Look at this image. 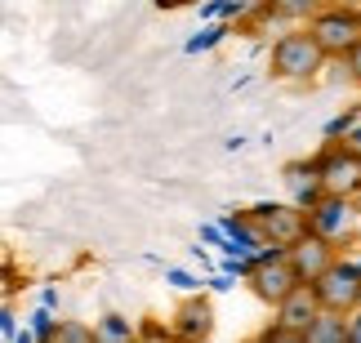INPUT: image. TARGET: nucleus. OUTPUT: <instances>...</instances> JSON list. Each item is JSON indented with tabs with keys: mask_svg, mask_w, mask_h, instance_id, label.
I'll list each match as a JSON object with an SVG mask.
<instances>
[{
	"mask_svg": "<svg viewBox=\"0 0 361 343\" xmlns=\"http://www.w3.org/2000/svg\"><path fill=\"white\" fill-rule=\"evenodd\" d=\"M245 281H250V290H255L268 308H276L299 285V277H295V268H290V258H286L281 245H259V250L250 254Z\"/></svg>",
	"mask_w": 361,
	"mask_h": 343,
	"instance_id": "nucleus-1",
	"label": "nucleus"
},
{
	"mask_svg": "<svg viewBox=\"0 0 361 343\" xmlns=\"http://www.w3.org/2000/svg\"><path fill=\"white\" fill-rule=\"evenodd\" d=\"M326 67V54L317 49V40L308 36V27H295V32L276 36L272 45V76L281 80H312Z\"/></svg>",
	"mask_w": 361,
	"mask_h": 343,
	"instance_id": "nucleus-2",
	"label": "nucleus"
},
{
	"mask_svg": "<svg viewBox=\"0 0 361 343\" xmlns=\"http://www.w3.org/2000/svg\"><path fill=\"white\" fill-rule=\"evenodd\" d=\"M312 174L322 183L326 197H357L361 192V156L353 152L348 143H326L322 152L312 156Z\"/></svg>",
	"mask_w": 361,
	"mask_h": 343,
	"instance_id": "nucleus-3",
	"label": "nucleus"
},
{
	"mask_svg": "<svg viewBox=\"0 0 361 343\" xmlns=\"http://www.w3.org/2000/svg\"><path fill=\"white\" fill-rule=\"evenodd\" d=\"M308 290H312V299H317L322 312L348 317V312L361 304V272L348 263V258H335L317 281H308Z\"/></svg>",
	"mask_w": 361,
	"mask_h": 343,
	"instance_id": "nucleus-4",
	"label": "nucleus"
},
{
	"mask_svg": "<svg viewBox=\"0 0 361 343\" xmlns=\"http://www.w3.org/2000/svg\"><path fill=\"white\" fill-rule=\"evenodd\" d=\"M308 36L317 40V49L326 54V58H348V49L361 40V13H348V9H335L326 5L322 13H312L308 18Z\"/></svg>",
	"mask_w": 361,
	"mask_h": 343,
	"instance_id": "nucleus-5",
	"label": "nucleus"
},
{
	"mask_svg": "<svg viewBox=\"0 0 361 343\" xmlns=\"http://www.w3.org/2000/svg\"><path fill=\"white\" fill-rule=\"evenodd\" d=\"M245 218L255 223V232H259L263 245H281V250H290V245H295L303 232H308V218H303V210H295V205H281V201H259Z\"/></svg>",
	"mask_w": 361,
	"mask_h": 343,
	"instance_id": "nucleus-6",
	"label": "nucleus"
},
{
	"mask_svg": "<svg viewBox=\"0 0 361 343\" xmlns=\"http://www.w3.org/2000/svg\"><path fill=\"white\" fill-rule=\"evenodd\" d=\"M303 218H308L312 237L339 245L343 237H353V227H357V205L348 197H322L312 210H303Z\"/></svg>",
	"mask_w": 361,
	"mask_h": 343,
	"instance_id": "nucleus-7",
	"label": "nucleus"
},
{
	"mask_svg": "<svg viewBox=\"0 0 361 343\" xmlns=\"http://www.w3.org/2000/svg\"><path fill=\"white\" fill-rule=\"evenodd\" d=\"M286 258H290V268H295V277H299V285H308V281H317L322 272L335 263V245L330 241H322V237H312V232H303V237L286 250Z\"/></svg>",
	"mask_w": 361,
	"mask_h": 343,
	"instance_id": "nucleus-8",
	"label": "nucleus"
},
{
	"mask_svg": "<svg viewBox=\"0 0 361 343\" xmlns=\"http://www.w3.org/2000/svg\"><path fill=\"white\" fill-rule=\"evenodd\" d=\"M210 330H214V308H210V299L188 294L183 304H178L174 321H170V335H174L178 343H201V339H210Z\"/></svg>",
	"mask_w": 361,
	"mask_h": 343,
	"instance_id": "nucleus-9",
	"label": "nucleus"
},
{
	"mask_svg": "<svg viewBox=\"0 0 361 343\" xmlns=\"http://www.w3.org/2000/svg\"><path fill=\"white\" fill-rule=\"evenodd\" d=\"M317 299H312V290L308 285H295V290H290L281 304H276V321L272 325H281V330H295V335H303L308 330V321L317 317Z\"/></svg>",
	"mask_w": 361,
	"mask_h": 343,
	"instance_id": "nucleus-10",
	"label": "nucleus"
},
{
	"mask_svg": "<svg viewBox=\"0 0 361 343\" xmlns=\"http://www.w3.org/2000/svg\"><path fill=\"white\" fill-rule=\"evenodd\" d=\"M281 174H286V192H290V205H295V210H312V205L326 197L322 183H317V174H312V161H290Z\"/></svg>",
	"mask_w": 361,
	"mask_h": 343,
	"instance_id": "nucleus-11",
	"label": "nucleus"
},
{
	"mask_svg": "<svg viewBox=\"0 0 361 343\" xmlns=\"http://www.w3.org/2000/svg\"><path fill=\"white\" fill-rule=\"evenodd\" d=\"M214 227L224 232V241L232 245V254H245V258H250V254H255L259 245H263V241H259V232H255V223H250L245 214H224Z\"/></svg>",
	"mask_w": 361,
	"mask_h": 343,
	"instance_id": "nucleus-12",
	"label": "nucleus"
},
{
	"mask_svg": "<svg viewBox=\"0 0 361 343\" xmlns=\"http://www.w3.org/2000/svg\"><path fill=\"white\" fill-rule=\"evenodd\" d=\"M303 343H348V325L335 312H317L308 330H303Z\"/></svg>",
	"mask_w": 361,
	"mask_h": 343,
	"instance_id": "nucleus-13",
	"label": "nucleus"
},
{
	"mask_svg": "<svg viewBox=\"0 0 361 343\" xmlns=\"http://www.w3.org/2000/svg\"><path fill=\"white\" fill-rule=\"evenodd\" d=\"M94 343H138V325L121 312H107L103 321H94Z\"/></svg>",
	"mask_w": 361,
	"mask_h": 343,
	"instance_id": "nucleus-14",
	"label": "nucleus"
},
{
	"mask_svg": "<svg viewBox=\"0 0 361 343\" xmlns=\"http://www.w3.org/2000/svg\"><path fill=\"white\" fill-rule=\"evenodd\" d=\"M263 9L276 13V18H290V23H308L312 13L326 9V0H263Z\"/></svg>",
	"mask_w": 361,
	"mask_h": 343,
	"instance_id": "nucleus-15",
	"label": "nucleus"
},
{
	"mask_svg": "<svg viewBox=\"0 0 361 343\" xmlns=\"http://www.w3.org/2000/svg\"><path fill=\"white\" fill-rule=\"evenodd\" d=\"M228 36V27L224 23H205L197 36H188V45H183V54H205V49H214L219 40Z\"/></svg>",
	"mask_w": 361,
	"mask_h": 343,
	"instance_id": "nucleus-16",
	"label": "nucleus"
},
{
	"mask_svg": "<svg viewBox=\"0 0 361 343\" xmlns=\"http://www.w3.org/2000/svg\"><path fill=\"white\" fill-rule=\"evenodd\" d=\"M49 343H94V325H85V321H59Z\"/></svg>",
	"mask_w": 361,
	"mask_h": 343,
	"instance_id": "nucleus-17",
	"label": "nucleus"
},
{
	"mask_svg": "<svg viewBox=\"0 0 361 343\" xmlns=\"http://www.w3.org/2000/svg\"><path fill=\"white\" fill-rule=\"evenodd\" d=\"M54 325H59V321H54V312H49V308H36L32 317H27V330H32L36 343H49V339H54Z\"/></svg>",
	"mask_w": 361,
	"mask_h": 343,
	"instance_id": "nucleus-18",
	"label": "nucleus"
},
{
	"mask_svg": "<svg viewBox=\"0 0 361 343\" xmlns=\"http://www.w3.org/2000/svg\"><path fill=\"white\" fill-rule=\"evenodd\" d=\"M353 125H357V112H339V116H330V120H326V130H322V134H326V143H335V139H343V134H348Z\"/></svg>",
	"mask_w": 361,
	"mask_h": 343,
	"instance_id": "nucleus-19",
	"label": "nucleus"
},
{
	"mask_svg": "<svg viewBox=\"0 0 361 343\" xmlns=\"http://www.w3.org/2000/svg\"><path fill=\"white\" fill-rule=\"evenodd\" d=\"M165 281H170L174 290H183V294L201 290V277H192V272H183V268H165Z\"/></svg>",
	"mask_w": 361,
	"mask_h": 343,
	"instance_id": "nucleus-20",
	"label": "nucleus"
},
{
	"mask_svg": "<svg viewBox=\"0 0 361 343\" xmlns=\"http://www.w3.org/2000/svg\"><path fill=\"white\" fill-rule=\"evenodd\" d=\"M219 272H224V277H232V281H245V272H250V258L245 254H224V263H219Z\"/></svg>",
	"mask_w": 361,
	"mask_h": 343,
	"instance_id": "nucleus-21",
	"label": "nucleus"
},
{
	"mask_svg": "<svg viewBox=\"0 0 361 343\" xmlns=\"http://www.w3.org/2000/svg\"><path fill=\"white\" fill-rule=\"evenodd\" d=\"M138 343H178L174 335H170V325H138Z\"/></svg>",
	"mask_w": 361,
	"mask_h": 343,
	"instance_id": "nucleus-22",
	"label": "nucleus"
},
{
	"mask_svg": "<svg viewBox=\"0 0 361 343\" xmlns=\"http://www.w3.org/2000/svg\"><path fill=\"white\" fill-rule=\"evenodd\" d=\"M259 343H303V335H295V330H281V325H268V330L259 335Z\"/></svg>",
	"mask_w": 361,
	"mask_h": 343,
	"instance_id": "nucleus-23",
	"label": "nucleus"
},
{
	"mask_svg": "<svg viewBox=\"0 0 361 343\" xmlns=\"http://www.w3.org/2000/svg\"><path fill=\"white\" fill-rule=\"evenodd\" d=\"M13 330H18V317L9 304H0V339H13Z\"/></svg>",
	"mask_w": 361,
	"mask_h": 343,
	"instance_id": "nucleus-24",
	"label": "nucleus"
},
{
	"mask_svg": "<svg viewBox=\"0 0 361 343\" xmlns=\"http://www.w3.org/2000/svg\"><path fill=\"white\" fill-rule=\"evenodd\" d=\"M343 325H348V343H361V304L343 317Z\"/></svg>",
	"mask_w": 361,
	"mask_h": 343,
	"instance_id": "nucleus-25",
	"label": "nucleus"
},
{
	"mask_svg": "<svg viewBox=\"0 0 361 343\" xmlns=\"http://www.w3.org/2000/svg\"><path fill=\"white\" fill-rule=\"evenodd\" d=\"M343 63H348V72H353V80H357V85H361V40H357V45L348 49V58H343Z\"/></svg>",
	"mask_w": 361,
	"mask_h": 343,
	"instance_id": "nucleus-26",
	"label": "nucleus"
},
{
	"mask_svg": "<svg viewBox=\"0 0 361 343\" xmlns=\"http://www.w3.org/2000/svg\"><path fill=\"white\" fill-rule=\"evenodd\" d=\"M343 143H348V147H353V152L361 156V120H357V125H353L348 134H343Z\"/></svg>",
	"mask_w": 361,
	"mask_h": 343,
	"instance_id": "nucleus-27",
	"label": "nucleus"
},
{
	"mask_svg": "<svg viewBox=\"0 0 361 343\" xmlns=\"http://www.w3.org/2000/svg\"><path fill=\"white\" fill-rule=\"evenodd\" d=\"M210 290H214V294H224V290H232V277H224V272H214V277H210Z\"/></svg>",
	"mask_w": 361,
	"mask_h": 343,
	"instance_id": "nucleus-28",
	"label": "nucleus"
},
{
	"mask_svg": "<svg viewBox=\"0 0 361 343\" xmlns=\"http://www.w3.org/2000/svg\"><path fill=\"white\" fill-rule=\"evenodd\" d=\"M54 304H59V290H54V285H45V290H40V308L54 312Z\"/></svg>",
	"mask_w": 361,
	"mask_h": 343,
	"instance_id": "nucleus-29",
	"label": "nucleus"
},
{
	"mask_svg": "<svg viewBox=\"0 0 361 343\" xmlns=\"http://www.w3.org/2000/svg\"><path fill=\"white\" fill-rule=\"evenodd\" d=\"M326 5H335V9H348V13H361V0H326Z\"/></svg>",
	"mask_w": 361,
	"mask_h": 343,
	"instance_id": "nucleus-30",
	"label": "nucleus"
},
{
	"mask_svg": "<svg viewBox=\"0 0 361 343\" xmlns=\"http://www.w3.org/2000/svg\"><path fill=\"white\" fill-rule=\"evenodd\" d=\"M9 343H36V339H32V330H13V339H9Z\"/></svg>",
	"mask_w": 361,
	"mask_h": 343,
	"instance_id": "nucleus-31",
	"label": "nucleus"
},
{
	"mask_svg": "<svg viewBox=\"0 0 361 343\" xmlns=\"http://www.w3.org/2000/svg\"><path fill=\"white\" fill-rule=\"evenodd\" d=\"M152 5H157V9H174V0H152Z\"/></svg>",
	"mask_w": 361,
	"mask_h": 343,
	"instance_id": "nucleus-32",
	"label": "nucleus"
},
{
	"mask_svg": "<svg viewBox=\"0 0 361 343\" xmlns=\"http://www.w3.org/2000/svg\"><path fill=\"white\" fill-rule=\"evenodd\" d=\"M183 5H201V0H174V9H183Z\"/></svg>",
	"mask_w": 361,
	"mask_h": 343,
	"instance_id": "nucleus-33",
	"label": "nucleus"
},
{
	"mask_svg": "<svg viewBox=\"0 0 361 343\" xmlns=\"http://www.w3.org/2000/svg\"><path fill=\"white\" fill-rule=\"evenodd\" d=\"M0 304H5V294H0Z\"/></svg>",
	"mask_w": 361,
	"mask_h": 343,
	"instance_id": "nucleus-34",
	"label": "nucleus"
},
{
	"mask_svg": "<svg viewBox=\"0 0 361 343\" xmlns=\"http://www.w3.org/2000/svg\"><path fill=\"white\" fill-rule=\"evenodd\" d=\"M250 343H259V339H250Z\"/></svg>",
	"mask_w": 361,
	"mask_h": 343,
	"instance_id": "nucleus-35",
	"label": "nucleus"
}]
</instances>
